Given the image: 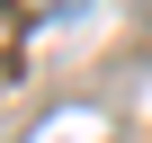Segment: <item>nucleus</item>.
<instances>
[{
  "label": "nucleus",
  "mask_w": 152,
  "mask_h": 143,
  "mask_svg": "<svg viewBox=\"0 0 152 143\" xmlns=\"http://www.w3.org/2000/svg\"><path fill=\"white\" fill-rule=\"evenodd\" d=\"M143 9H152V0H143Z\"/></svg>",
  "instance_id": "f03ea898"
},
{
  "label": "nucleus",
  "mask_w": 152,
  "mask_h": 143,
  "mask_svg": "<svg viewBox=\"0 0 152 143\" xmlns=\"http://www.w3.org/2000/svg\"><path fill=\"white\" fill-rule=\"evenodd\" d=\"M9 72H18V9L0 0V81H9Z\"/></svg>",
  "instance_id": "f257e3e1"
}]
</instances>
